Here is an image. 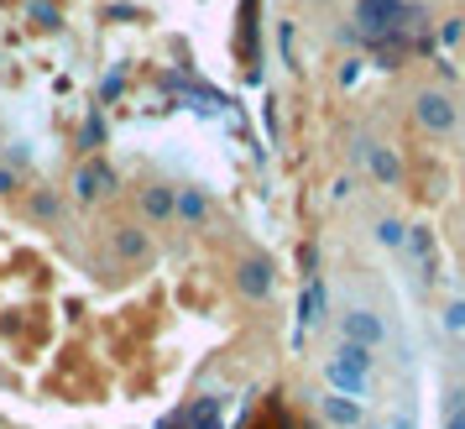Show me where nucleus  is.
<instances>
[{"label":"nucleus","mask_w":465,"mask_h":429,"mask_svg":"<svg viewBox=\"0 0 465 429\" xmlns=\"http://www.w3.org/2000/svg\"><path fill=\"white\" fill-rule=\"evenodd\" d=\"M340 335H345L351 345L377 351V345L387 341V320H381V314H371V309H345V314H340Z\"/></svg>","instance_id":"1"},{"label":"nucleus","mask_w":465,"mask_h":429,"mask_svg":"<svg viewBox=\"0 0 465 429\" xmlns=\"http://www.w3.org/2000/svg\"><path fill=\"white\" fill-rule=\"evenodd\" d=\"M356 22H361V32H392V26H408V22H419L408 5H392V0H361L356 5Z\"/></svg>","instance_id":"2"},{"label":"nucleus","mask_w":465,"mask_h":429,"mask_svg":"<svg viewBox=\"0 0 465 429\" xmlns=\"http://www.w3.org/2000/svg\"><path fill=\"white\" fill-rule=\"evenodd\" d=\"M74 194H79V199H105V194H115V168H110V163H100V157H94V163H84V168H79V178H74Z\"/></svg>","instance_id":"3"},{"label":"nucleus","mask_w":465,"mask_h":429,"mask_svg":"<svg viewBox=\"0 0 465 429\" xmlns=\"http://www.w3.org/2000/svg\"><path fill=\"white\" fill-rule=\"evenodd\" d=\"M235 288H241L246 299H267V294H272V262H267V257L241 262V273H235Z\"/></svg>","instance_id":"4"},{"label":"nucleus","mask_w":465,"mask_h":429,"mask_svg":"<svg viewBox=\"0 0 465 429\" xmlns=\"http://www.w3.org/2000/svg\"><path fill=\"white\" fill-rule=\"evenodd\" d=\"M419 121L429 131H455V105H450L444 95H434V89H423L419 95Z\"/></svg>","instance_id":"5"},{"label":"nucleus","mask_w":465,"mask_h":429,"mask_svg":"<svg viewBox=\"0 0 465 429\" xmlns=\"http://www.w3.org/2000/svg\"><path fill=\"white\" fill-rule=\"evenodd\" d=\"M324 377H330V387H335L340 398H356V404L366 398V387H371L366 383V372H356V366H345V362H330L324 366Z\"/></svg>","instance_id":"6"},{"label":"nucleus","mask_w":465,"mask_h":429,"mask_svg":"<svg viewBox=\"0 0 465 429\" xmlns=\"http://www.w3.org/2000/svg\"><path fill=\"white\" fill-rule=\"evenodd\" d=\"M356 157H366V163H371V173H377L381 184H398V173H402V168H398V157H392L387 147H377V142H361Z\"/></svg>","instance_id":"7"},{"label":"nucleus","mask_w":465,"mask_h":429,"mask_svg":"<svg viewBox=\"0 0 465 429\" xmlns=\"http://www.w3.org/2000/svg\"><path fill=\"white\" fill-rule=\"evenodd\" d=\"M298 320H303V330H314L319 320H324V283L309 278V288H303V299H298Z\"/></svg>","instance_id":"8"},{"label":"nucleus","mask_w":465,"mask_h":429,"mask_svg":"<svg viewBox=\"0 0 465 429\" xmlns=\"http://www.w3.org/2000/svg\"><path fill=\"white\" fill-rule=\"evenodd\" d=\"M324 419H330V424H340V429H356L361 424V404H356V398H340V393H330V398H324Z\"/></svg>","instance_id":"9"},{"label":"nucleus","mask_w":465,"mask_h":429,"mask_svg":"<svg viewBox=\"0 0 465 429\" xmlns=\"http://www.w3.org/2000/svg\"><path fill=\"white\" fill-rule=\"evenodd\" d=\"M173 210L183 214V220H193V225H199V220L210 214V205H204V194H199V189H173Z\"/></svg>","instance_id":"10"},{"label":"nucleus","mask_w":465,"mask_h":429,"mask_svg":"<svg viewBox=\"0 0 465 429\" xmlns=\"http://www.w3.org/2000/svg\"><path fill=\"white\" fill-rule=\"evenodd\" d=\"M183 424H193V429H220V398H199L193 408H183Z\"/></svg>","instance_id":"11"},{"label":"nucleus","mask_w":465,"mask_h":429,"mask_svg":"<svg viewBox=\"0 0 465 429\" xmlns=\"http://www.w3.org/2000/svg\"><path fill=\"white\" fill-rule=\"evenodd\" d=\"M142 210H147L152 220H168V214H173V189H163V184L147 189V194H142Z\"/></svg>","instance_id":"12"},{"label":"nucleus","mask_w":465,"mask_h":429,"mask_svg":"<svg viewBox=\"0 0 465 429\" xmlns=\"http://www.w3.org/2000/svg\"><path fill=\"white\" fill-rule=\"evenodd\" d=\"M377 241L381 246H392V252H402V246H408V225L387 214V220H377Z\"/></svg>","instance_id":"13"},{"label":"nucleus","mask_w":465,"mask_h":429,"mask_svg":"<svg viewBox=\"0 0 465 429\" xmlns=\"http://www.w3.org/2000/svg\"><path fill=\"white\" fill-rule=\"evenodd\" d=\"M335 362L356 366V372H371V362H377V356H371L366 345H351V341H340V356H335Z\"/></svg>","instance_id":"14"},{"label":"nucleus","mask_w":465,"mask_h":429,"mask_svg":"<svg viewBox=\"0 0 465 429\" xmlns=\"http://www.w3.org/2000/svg\"><path fill=\"white\" fill-rule=\"evenodd\" d=\"M115 252H121V257H142V252H147V236H142V231H121V236H115Z\"/></svg>","instance_id":"15"},{"label":"nucleus","mask_w":465,"mask_h":429,"mask_svg":"<svg viewBox=\"0 0 465 429\" xmlns=\"http://www.w3.org/2000/svg\"><path fill=\"white\" fill-rule=\"evenodd\" d=\"M277 47H282V64H288V68H303V64H298V47H293V22L277 26Z\"/></svg>","instance_id":"16"},{"label":"nucleus","mask_w":465,"mask_h":429,"mask_svg":"<svg viewBox=\"0 0 465 429\" xmlns=\"http://www.w3.org/2000/svg\"><path fill=\"white\" fill-rule=\"evenodd\" d=\"M444 330H450V335H465V299H455L444 309Z\"/></svg>","instance_id":"17"},{"label":"nucleus","mask_w":465,"mask_h":429,"mask_svg":"<svg viewBox=\"0 0 465 429\" xmlns=\"http://www.w3.org/2000/svg\"><path fill=\"white\" fill-rule=\"evenodd\" d=\"M444 429H465V393H450V419Z\"/></svg>","instance_id":"18"},{"label":"nucleus","mask_w":465,"mask_h":429,"mask_svg":"<svg viewBox=\"0 0 465 429\" xmlns=\"http://www.w3.org/2000/svg\"><path fill=\"white\" fill-rule=\"evenodd\" d=\"M32 210L43 214V220H58V210H64V205H58V194H37V199H32Z\"/></svg>","instance_id":"19"},{"label":"nucleus","mask_w":465,"mask_h":429,"mask_svg":"<svg viewBox=\"0 0 465 429\" xmlns=\"http://www.w3.org/2000/svg\"><path fill=\"white\" fill-rule=\"evenodd\" d=\"M32 16H37V22H47V26L58 22V11H53V5H43V0H37V5H32Z\"/></svg>","instance_id":"20"},{"label":"nucleus","mask_w":465,"mask_h":429,"mask_svg":"<svg viewBox=\"0 0 465 429\" xmlns=\"http://www.w3.org/2000/svg\"><path fill=\"white\" fill-rule=\"evenodd\" d=\"M351 189H356V178L345 173V178H335V199H351Z\"/></svg>","instance_id":"21"},{"label":"nucleus","mask_w":465,"mask_h":429,"mask_svg":"<svg viewBox=\"0 0 465 429\" xmlns=\"http://www.w3.org/2000/svg\"><path fill=\"white\" fill-rule=\"evenodd\" d=\"M11 189H16V173H11V168H0V194H11Z\"/></svg>","instance_id":"22"}]
</instances>
